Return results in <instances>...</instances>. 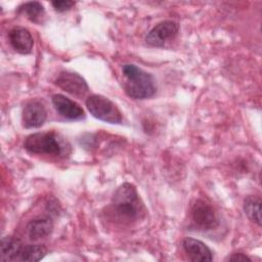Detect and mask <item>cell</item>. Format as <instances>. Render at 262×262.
<instances>
[{
  "instance_id": "1",
  "label": "cell",
  "mask_w": 262,
  "mask_h": 262,
  "mask_svg": "<svg viewBox=\"0 0 262 262\" xmlns=\"http://www.w3.org/2000/svg\"><path fill=\"white\" fill-rule=\"evenodd\" d=\"M114 214L124 221H133L143 213V206L135 186L129 182L121 184L112 198Z\"/></svg>"
},
{
  "instance_id": "2",
  "label": "cell",
  "mask_w": 262,
  "mask_h": 262,
  "mask_svg": "<svg viewBox=\"0 0 262 262\" xmlns=\"http://www.w3.org/2000/svg\"><path fill=\"white\" fill-rule=\"evenodd\" d=\"M126 78L124 89L126 94L134 99H145L156 93L154 77L135 64L127 63L122 68Z\"/></svg>"
},
{
  "instance_id": "3",
  "label": "cell",
  "mask_w": 262,
  "mask_h": 262,
  "mask_svg": "<svg viewBox=\"0 0 262 262\" xmlns=\"http://www.w3.org/2000/svg\"><path fill=\"white\" fill-rule=\"evenodd\" d=\"M85 103L90 114L100 121L110 124H121L123 121L122 113L120 110L112 100L105 96L92 94L86 99Z\"/></svg>"
},
{
  "instance_id": "4",
  "label": "cell",
  "mask_w": 262,
  "mask_h": 262,
  "mask_svg": "<svg viewBox=\"0 0 262 262\" xmlns=\"http://www.w3.org/2000/svg\"><path fill=\"white\" fill-rule=\"evenodd\" d=\"M24 146L31 154L59 156L62 152V146L53 132L33 133L26 138Z\"/></svg>"
},
{
  "instance_id": "5",
  "label": "cell",
  "mask_w": 262,
  "mask_h": 262,
  "mask_svg": "<svg viewBox=\"0 0 262 262\" xmlns=\"http://www.w3.org/2000/svg\"><path fill=\"white\" fill-rule=\"evenodd\" d=\"M190 214L194 225L201 230H212L219 224L214 208L204 200H196L194 202Z\"/></svg>"
},
{
  "instance_id": "6",
  "label": "cell",
  "mask_w": 262,
  "mask_h": 262,
  "mask_svg": "<svg viewBox=\"0 0 262 262\" xmlns=\"http://www.w3.org/2000/svg\"><path fill=\"white\" fill-rule=\"evenodd\" d=\"M178 31V23L174 20H163L147 33L145 42L154 47H163L167 41L175 38Z\"/></svg>"
},
{
  "instance_id": "7",
  "label": "cell",
  "mask_w": 262,
  "mask_h": 262,
  "mask_svg": "<svg viewBox=\"0 0 262 262\" xmlns=\"http://www.w3.org/2000/svg\"><path fill=\"white\" fill-rule=\"evenodd\" d=\"M55 84L63 91L77 97L84 96L89 90L85 79L73 72H61L55 79Z\"/></svg>"
},
{
  "instance_id": "8",
  "label": "cell",
  "mask_w": 262,
  "mask_h": 262,
  "mask_svg": "<svg viewBox=\"0 0 262 262\" xmlns=\"http://www.w3.org/2000/svg\"><path fill=\"white\" fill-rule=\"evenodd\" d=\"M52 103L56 112L64 119L77 121L85 117L83 108L74 100L68 98L62 94H54L51 97Z\"/></svg>"
},
{
  "instance_id": "9",
  "label": "cell",
  "mask_w": 262,
  "mask_h": 262,
  "mask_svg": "<svg viewBox=\"0 0 262 262\" xmlns=\"http://www.w3.org/2000/svg\"><path fill=\"white\" fill-rule=\"evenodd\" d=\"M21 118L25 128H39L45 123L47 118V112L40 101L32 100L25 105Z\"/></svg>"
},
{
  "instance_id": "10",
  "label": "cell",
  "mask_w": 262,
  "mask_h": 262,
  "mask_svg": "<svg viewBox=\"0 0 262 262\" xmlns=\"http://www.w3.org/2000/svg\"><path fill=\"white\" fill-rule=\"evenodd\" d=\"M182 247L189 260L194 262H209L213 260V253L200 239L187 236L182 241Z\"/></svg>"
},
{
  "instance_id": "11",
  "label": "cell",
  "mask_w": 262,
  "mask_h": 262,
  "mask_svg": "<svg viewBox=\"0 0 262 262\" xmlns=\"http://www.w3.org/2000/svg\"><path fill=\"white\" fill-rule=\"evenodd\" d=\"M9 43L12 48L21 54L31 53L34 45V40L26 28L23 27H14L8 32Z\"/></svg>"
},
{
  "instance_id": "12",
  "label": "cell",
  "mask_w": 262,
  "mask_h": 262,
  "mask_svg": "<svg viewBox=\"0 0 262 262\" xmlns=\"http://www.w3.org/2000/svg\"><path fill=\"white\" fill-rule=\"evenodd\" d=\"M53 230V221L49 216H39L31 220L27 225V233L30 239L38 241L48 236Z\"/></svg>"
},
{
  "instance_id": "13",
  "label": "cell",
  "mask_w": 262,
  "mask_h": 262,
  "mask_svg": "<svg viewBox=\"0 0 262 262\" xmlns=\"http://www.w3.org/2000/svg\"><path fill=\"white\" fill-rule=\"evenodd\" d=\"M24 248L23 243L13 236H4L1 239V261H19V256Z\"/></svg>"
},
{
  "instance_id": "14",
  "label": "cell",
  "mask_w": 262,
  "mask_h": 262,
  "mask_svg": "<svg viewBox=\"0 0 262 262\" xmlns=\"http://www.w3.org/2000/svg\"><path fill=\"white\" fill-rule=\"evenodd\" d=\"M244 211L251 221L261 225V200L259 196L248 195L244 200Z\"/></svg>"
},
{
  "instance_id": "15",
  "label": "cell",
  "mask_w": 262,
  "mask_h": 262,
  "mask_svg": "<svg viewBox=\"0 0 262 262\" xmlns=\"http://www.w3.org/2000/svg\"><path fill=\"white\" fill-rule=\"evenodd\" d=\"M47 249L43 245H27L24 246L19 261H29V262H35L43 259V257L46 255Z\"/></svg>"
},
{
  "instance_id": "16",
  "label": "cell",
  "mask_w": 262,
  "mask_h": 262,
  "mask_svg": "<svg viewBox=\"0 0 262 262\" xmlns=\"http://www.w3.org/2000/svg\"><path fill=\"white\" fill-rule=\"evenodd\" d=\"M19 10L23 11L30 20L32 21H39V19L44 14V7L40 2L37 1H30L23 4L19 7Z\"/></svg>"
},
{
  "instance_id": "17",
  "label": "cell",
  "mask_w": 262,
  "mask_h": 262,
  "mask_svg": "<svg viewBox=\"0 0 262 262\" xmlns=\"http://www.w3.org/2000/svg\"><path fill=\"white\" fill-rule=\"evenodd\" d=\"M51 4L56 11L63 12L66 10H69L70 8H72V6L75 5V2L70 1V0H56V1H52Z\"/></svg>"
},
{
  "instance_id": "18",
  "label": "cell",
  "mask_w": 262,
  "mask_h": 262,
  "mask_svg": "<svg viewBox=\"0 0 262 262\" xmlns=\"http://www.w3.org/2000/svg\"><path fill=\"white\" fill-rule=\"evenodd\" d=\"M225 261H251V258L248 257L246 254L244 253H233L230 256H228Z\"/></svg>"
}]
</instances>
